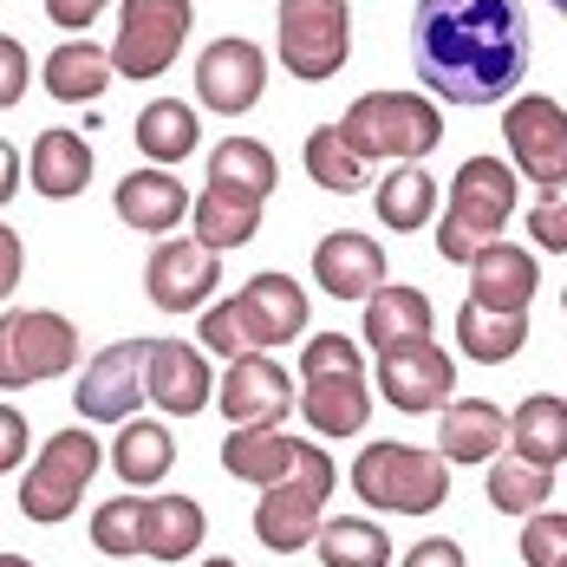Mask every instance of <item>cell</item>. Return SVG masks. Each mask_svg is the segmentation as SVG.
I'll use <instances>...</instances> for the list:
<instances>
[{
    "mask_svg": "<svg viewBox=\"0 0 567 567\" xmlns=\"http://www.w3.org/2000/svg\"><path fill=\"white\" fill-rule=\"evenodd\" d=\"M189 223H196V241L203 248H216V255H228V248H241V241H255V228H261V203L255 196H241V189H203V203L189 209Z\"/></svg>",
    "mask_w": 567,
    "mask_h": 567,
    "instance_id": "cell-32",
    "label": "cell"
},
{
    "mask_svg": "<svg viewBox=\"0 0 567 567\" xmlns=\"http://www.w3.org/2000/svg\"><path fill=\"white\" fill-rule=\"evenodd\" d=\"M437 327L431 313V293L411 281H385L372 300H365V352L385 359V352H404V346H424Z\"/></svg>",
    "mask_w": 567,
    "mask_h": 567,
    "instance_id": "cell-21",
    "label": "cell"
},
{
    "mask_svg": "<svg viewBox=\"0 0 567 567\" xmlns=\"http://www.w3.org/2000/svg\"><path fill=\"white\" fill-rule=\"evenodd\" d=\"M300 417L320 431V437H359L365 417H372V385L365 372H333V379H307L300 398Z\"/></svg>",
    "mask_w": 567,
    "mask_h": 567,
    "instance_id": "cell-25",
    "label": "cell"
},
{
    "mask_svg": "<svg viewBox=\"0 0 567 567\" xmlns=\"http://www.w3.org/2000/svg\"><path fill=\"white\" fill-rule=\"evenodd\" d=\"M20 275H27V248H20V235L0 223V300L20 287Z\"/></svg>",
    "mask_w": 567,
    "mask_h": 567,
    "instance_id": "cell-47",
    "label": "cell"
},
{
    "mask_svg": "<svg viewBox=\"0 0 567 567\" xmlns=\"http://www.w3.org/2000/svg\"><path fill=\"white\" fill-rule=\"evenodd\" d=\"M503 144L509 171L528 176L535 189H567V105L548 92H528L503 112Z\"/></svg>",
    "mask_w": 567,
    "mask_h": 567,
    "instance_id": "cell-10",
    "label": "cell"
},
{
    "mask_svg": "<svg viewBox=\"0 0 567 567\" xmlns=\"http://www.w3.org/2000/svg\"><path fill=\"white\" fill-rule=\"evenodd\" d=\"M189 0H117V40H112V72L117 79H164L189 40Z\"/></svg>",
    "mask_w": 567,
    "mask_h": 567,
    "instance_id": "cell-8",
    "label": "cell"
},
{
    "mask_svg": "<svg viewBox=\"0 0 567 567\" xmlns=\"http://www.w3.org/2000/svg\"><path fill=\"white\" fill-rule=\"evenodd\" d=\"M417 79L451 105H496L528 72V13L515 0H417Z\"/></svg>",
    "mask_w": 567,
    "mask_h": 567,
    "instance_id": "cell-1",
    "label": "cell"
},
{
    "mask_svg": "<svg viewBox=\"0 0 567 567\" xmlns=\"http://www.w3.org/2000/svg\"><path fill=\"white\" fill-rule=\"evenodd\" d=\"M561 313H567V287H561Z\"/></svg>",
    "mask_w": 567,
    "mask_h": 567,
    "instance_id": "cell-51",
    "label": "cell"
},
{
    "mask_svg": "<svg viewBox=\"0 0 567 567\" xmlns=\"http://www.w3.org/2000/svg\"><path fill=\"white\" fill-rule=\"evenodd\" d=\"M398 567H470L463 561V542H451V535H424V542H411V555Z\"/></svg>",
    "mask_w": 567,
    "mask_h": 567,
    "instance_id": "cell-46",
    "label": "cell"
},
{
    "mask_svg": "<svg viewBox=\"0 0 567 567\" xmlns=\"http://www.w3.org/2000/svg\"><path fill=\"white\" fill-rule=\"evenodd\" d=\"M216 404H223L228 431H241V424H281L287 411H293V379H287L281 359L248 352V359L228 365V379L216 385Z\"/></svg>",
    "mask_w": 567,
    "mask_h": 567,
    "instance_id": "cell-16",
    "label": "cell"
},
{
    "mask_svg": "<svg viewBox=\"0 0 567 567\" xmlns=\"http://www.w3.org/2000/svg\"><path fill=\"white\" fill-rule=\"evenodd\" d=\"M196 137H203V124H196V105H189V99H151V105L137 112V151H144L157 171L196 157Z\"/></svg>",
    "mask_w": 567,
    "mask_h": 567,
    "instance_id": "cell-29",
    "label": "cell"
},
{
    "mask_svg": "<svg viewBox=\"0 0 567 567\" xmlns=\"http://www.w3.org/2000/svg\"><path fill=\"white\" fill-rule=\"evenodd\" d=\"M352 489H359L365 509H379V515H431V509H444V496H451V463L437 451L379 437L352 463Z\"/></svg>",
    "mask_w": 567,
    "mask_h": 567,
    "instance_id": "cell-5",
    "label": "cell"
},
{
    "mask_svg": "<svg viewBox=\"0 0 567 567\" xmlns=\"http://www.w3.org/2000/svg\"><path fill=\"white\" fill-rule=\"evenodd\" d=\"M0 567H33L27 555H0Z\"/></svg>",
    "mask_w": 567,
    "mask_h": 567,
    "instance_id": "cell-49",
    "label": "cell"
},
{
    "mask_svg": "<svg viewBox=\"0 0 567 567\" xmlns=\"http://www.w3.org/2000/svg\"><path fill=\"white\" fill-rule=\"evenodd\" d=\"M509 451V411L489 398H451L437 411V456L444 463H496Z\"/></svg>",
    "mask_w": 567,
    "mask_h": 567,
    "instance_id": "cell-19",
    "label": "cell"
},
{
    "mask_svg": "<svg viewBox=\"0 0 567 567\" xmlns=\"http://www.w3.org/2000/svg\"><path fill=\"white\" fill-rule=\"evenodd\" d=\"M300 164L307 176L327 189V196H359L365 183H372V164L352 151L340 137V124H320V131H307V144H300Z\"/></svg>",
    "mask_w": 567,
    "mask_h": 567,
    "instance_id": "cell-33",
    "label": "cell"
},
{
    "mask_svg": "<svg viewBox=\"0 0 567 567\" xmlns=\"http://www.w3.org/2000/svg\"><path fill=\"white\" fill-rule=\"evenodd\" d=\"M112 0H47V20H53L59 33H72V40H85V27L105 13Z\"/></svg>",
    "mask_w": 567,
    "mask_h": 567,
    "instance_id": "cell-45",
    "label": "cell"
},
{
    "mask_svg": "<svg viewBox=\"0 0 567 567\" xmlns=\"http://www.w3.org/2000/svg\"><path fill=\"white\" fill-rule=\"evenodd\" d=\"M300 372H307V379L359 372V340H346V333H313V340H307V352H300Z\"/></svg>",
    "mask_w": 567,
    "mask_h": 567,
    "instance_id": "cell-42",
    "label": "cell"
},
{
    "mask_svg": "<svg viewBox=\"0 0 567 567\" xmlns=\"http://www.w3.org/2000/svg\"><path fill=\"white\" fill-rule=\"evenodd\" d=\"M105 463H112L131 489H157V483L176 470V437H171V424H157V417H131V424H117L112 456H105Z\"/></svg>",
    "mask_w": 567,
    "mask_h": 567,
    "instance_id": "cell-26",
    "label": "cell"
},
{
    "mask_svg": "<svg viewBox=\"0 0 567 567\" xmlns=\"http://www.w3.org/2000/svg\"><path fill=\"white\" fill-rule=\"evenodd\" d=\"M528 241L542 255H567V189H542L528 203Z\"/></svg>",
    "mask_w": 567,
    "mask_h": 567,
    "instance_id": "cell-41",
    "label": "cell"
},
{
    "mask_svg": "<svg viewBox=\"0 0 567 567\" xmlns=\"http://www.w3.org/2000/svg\"><path fill=\"white\" fill-rule=\"evenodd\" d=\"M99 437H92V424H65L47 437V451L27 463V476H20V515L27 522H40V528H59L65 515L79 509V496H85V483L99 476Z\"/></svg>",
    "mask_w": 567,
    "mask_h": 567,
    "instance_id": "cell-6",
    "label": "cell"
},
{
    "mask_svg": "<svg viewBox=\"0 0 567 567\" xmlns=\"http://www.w3.org/2000/svg\"><path fill=\"white\" fill-rule=\"evenodd\" d=\"M27 85H33V59H27V47H20L13 33H0V112L20 105Z\"/></svg>",
    "mask_w": 567,
    "mask_h": 567,
    "instance_id": "cell-43",
    "label": "cell"
},
{
    "mask_svg": "<svg viewBox=\"0 0 567 567\" xmlns=\"http://www.w3.org/2000/svg\"><path fill=\"white\" fill-rule=\"evenodd\" d=\"M144 522H151V503H144V496H112V503H99V515H92V548L112 555V561L144 555Z\"/></svg>",
    "mask_w": 567,
    "mask_h": 567,
    "instance_id": "cell-38",
    "label": "cell"
},
{
    "mask_svg": "<svg viewBox=\"0 0 567 567\" xmlns=\"http://www.w3.org/2000/svg\"><path fill=\"white\" fill-rule=\"evenodd\" d=\"M535 287H542V255H528L515 241H489L470 261V300L489 313H528Z\"/></svg>",
    "mask_w": 567,
    "mask_h": 567,
    "instance_id": "cell-20",
    "label": "cell"
},
{
    "mask_svg": "<svg viewBox=\"0 0 567 567\" xmlns=\"http://www.w3.org/2000/svg\"><path fill=\"white\" fill-rule=\"evenodd\" d=\"M261 92H268V53L255 40L223 33L216 47H203V59H196V99H203V112L241 117L261 105Z\"/></svg>",
    "mask_w": 567,
    "mask_h": 567,
    "instance_id": "cell-12",
    "label": "cell"
},
{
    "mask_svg": "<svg viewBox=\"0 0 567 567\" xmlns=\"http://www.w3.org/2000/svg\"><path fill=\"white\" fill-rule=\"evenodd\" d=\"M509 216H515V171L503 157H470L451 176V203L437 216V255L470 268L489 241H503Z\"/></svg>",
    "mask_w": 567,
    "mask_h": 567,
    "instance_id": "cell-2",
    "label": "cell"
},
{
    "mask_svg": "<svg viewBox=\"0 0 567 567\" xmlns=\"http://www.w3.org/2000/svg\"><path fill=\"white\" fill-rule=\"evenodd\" d=\"M548 496H555V470H542V463H528V456L503 451L496 463H489V503L503 515H528L548 509Z\"/></svg>",
    "mask_w": 567,
    "mask_h": 567,
    "instance_id": "cell-37",
    "label": "cell"
},
{
    "mask_svg": "<svg viewBox=\"0 0 567 567\" xmlns=\"http://www.w3.org/2000/svg\"><path fill=\"white\" fill-rule=\"evenodd\" d=\"M313 281H320L327 300L365 307V300L385 287V248H379L372 235H359V228H333V235H320V248H313Z\"/></svg>",
    "mask_w": 567,
    "mask_h": 567,
    "instance_id": "cell-17",
    "label": "cell"
},
{
    "mask_svg": "<svg viewBox=\"0 0 567 567\" xmlns=\"http://www.w3.org/2000/svg\"><path fill=\"white\" fill-rule=\"evenodd\" d=\"M522 561L528 567H561L567 561V515L535 509L522 522Z\"/></svg>",
    "mask_w": 567,
    "mask_h": 567,
    "instance_id": "cell-40",
    "label": "cell"
},
{
    "mask_svg": "<svg viewBox=\"0 0 567 567\" xmlns=\"http://www.w3.org/2000/svg\"><path fill=\"white\" fill-rule=\"evenodd\" d=\"M144 392H151L157 411H171V417H196V411L216 398V372H209L203 346L196 340H151Z\"/></svg>",
    "mask_w": 567,
    "mask_h": 567,
    "instance_id": "cell-18",
    "label": "cell"
},
{
    "mask_svg": "<svg viewBox=\"0 0 567 567\" xmlns=\"http://www.w3.org/2000/svg\"><path fill=\"white\" fill-rule=\"evenodd\" d=\"M20 151H13V144H7V137H0V203H13V189H20Z\"/></svg>",
    "mask_w": 567,
    "mask_h": 567,
    "instance_id": "cell-48",
    "label": "cell"
},
{
    "mask_svg": "<svg viewBox=\"0 0 567 567\" xmlns=\"http://www.w3.org/2000/svg\"><path fill=\"white\" fill-rule=\"evenodd\" d=\"M203 352H216V359H248L255 346H248V327H241V313H235V300H216V307H203Z\"/></svg>",
    "mask_w": 567,
    "mask_h": 567,
    "instance_id": "cell-39",
    "label": "cell"
},
{
    "mask_svg": "<svg viewBox=\"0 0 567 567\" xmlns=\"http://www.w3.org/2000/svg\"><path fill=\"white\" fill-rule=\"evenodd\" d=\"M209 515L196 496H151V522H144V555L151 561H189L203 548Z\"/></svg>",
    "mask_w": 567,
    "mask_h": 567,
    "instance_id": "cell-30",
    "label": "cell"
},
{
    "mask_svg": "<svg viewBox=\"0 0 567 567\" xmlns=\"http://www.w3.org/2000/svg\"><path fill=\"white\" fill-rule=\"evenodd\" d=\"M313 548H320V567H392V535L372 515H333Z\"/></svg>",
    "mask_w": 567,
    "mask_h": 567,
    "instance_id": "cell-36",
    "label": "cell"
},
{
    "mask_svg": "<svg viewBox=\"0 0 567 567\" xmlns=\"http://www.w3.org/2000/svg\"><path fill=\"white\" fill-rule=\"evenodd\" d=\"M293 451H300V437H287L281 424H241V431L223 437V470L235 483L275 489V483H287V470H293Z\"/></svg>",
    "mask_w": 567,
    "mask_h": 567,
    "instance_id": "cell-24",
    "label": "cell"
},
{
    "mask_svg": "<svg viewBox=\"0 0 567 567\" xmlns=\"http://www.w3.org/2000/svg\"><path fill=\"white\" fill-rule=\"evenodd\" d=\"M437 176L424 171V164H398L385 183H379V223L392 228V235H417V228L437 216Z\"/></svg>",
    "mask_w": 567,
    "mask_h": 567,
    "instance_id": "cell-34",
    "label": "cell"
},
{
    "mask_svg": "<svg viewBox=\"0 0 567 567\" xmlns=\"http://www.w3.org/2000/svg\"><path fill=\"white\" fill-rule=\"evenodd\" d=\"M27 451H33V424H27V411L0 404V476H7V470H20Z\"/></svg>",
    "mask_w": 567,
    "mask_h": 567,
    "instance_id": "cell-44",
    "label": "cell"
},
{
    "mask_svg": "<svg viewBox=\"0 0 567 567\" xmlns=\"http://www.w3.org/2000/svg\"><path fill=\"white\" fill-rule=\"evenodd\" d=\"M281 65L300 85H327L352 53V7L346 0H281Z\"/></svg>",
    "mask_w": 567,
    "mask_h": 567,
    "instance_id": "cell-9",
    "label": "cell"
},
{
    "mask_svg": "<svg viewBox=\"0 0 567 567\" xmlns=\"http://www.w3.org/2000/svg\"><path fill=\"white\" fill-rule=\"evenodd\" d=\"M340 137L365 164H424L444 144V112L411 92H365L340 117Z\"/></svg>",
    "mask_w": 567,
    "mask_h": 567,
    "instance_id": "cell-4",
    "label": "cell"
},
{
    "mask_svg": "<svg viewBox=\"0 0 567 567\" xmlns=\"http://www.w3.org/2000/svg\"><path fill=\"white\" fill-rule=\"evenodd\" d=\"M203 567H241V561H203Z\"/></svg>",
    "mask_w": 567,
    "mask_h": 567,
    "instance_id": "cell-50",
    "label": "cell"
},
{
    "mask_svg": "<svg viewBox=\"0 0 567 567\" xmlns=\"http://www.w3.org/2000/svg\"><path fill=\"white\" fill-rule=\"evenodd\" d=\"M112 47H92V40H65L47 53V92H53L59 105H92V99H105V85H112Z\"/></svg>",
    "mask_w": 567,
    "mask_h": 567,
    "instance_id": "cell-27",
    "label": "cell"
},
{
    "mask_svg": "<svg viewBox=\"0 0 567 567\" xmlns=\"http://www.w3.org/2000/svg\"><path fill=\"white\" fill-rule=\"evenodd\" d=\"M79 365V327L53 307H13L0 313V392L47 385Z\"/></svg>",
    "mask_w": 567,
    "mask_h": 567,
    "instance_id": "cell-7",
    "label": "cell"
},
{
    "mask_svg": "<svg viewBox=\"0 0 567 567\" xmlns=\"http://www.w3.org/2000/svg\"><path fill=\"white\" fill-rule=\"evenodd\" d=\"M209 183H216V189H241V196H255V203H268V196H275V183H281V164H275V151H268L261 137H223V144L209 151Z\"/></svg>",
    "mask_w": 567,
    "mask_h": 567,
    "instance_id": "cell-31",
    "label": "cell"
},
{
    "mask_svg": "<svg viewBox=\"0 0 567 567\" xmlns=\"http://www.w3.org/2000/svg\"><path fill=\"white\" fill-rule=\"evenodd\" d=\"M509 451L528 456V463H542V470L567 463V398H555V392L522 398L515 417H509Z\"/></svg>",
    "mask_w": 567,
    "mask_h": 567,
    "instance_id": "cell-28",
    "label": "cell"
},
{
    "mask_svg": "<svg viewBox=\"0 0 567 567\" xmlns=\"http://www.w3.org/2000/svg\"><path fill=\"white\" fill-rule=\"evenodd\" d=\"M117 223L137 228V235H171L196 203H189V189L176 183V171H157V164H144V171H131L117 183Z\"/></svg>",
    "mask_w": 567,
    "mask_h": 567,
    "instance_id": "cell-22",
    "label": "cell"
},
{
    "mask_svg": "<svg viewBox=\"0 0 567 567\" xmlns=\"http://www.w3.org/2000/svg\"><path fill=\"white\" fill-rule=\"evenodd\" d=\"M333 483H340L333 456L320 451V444H307V437H300V451H293V470H287V483L261 489V503H255V542H261L268 555H300L307 542H320Z\"/></svg>",
    "mask_w": 567,
    "mask_h": 567,
    "instance_id": "cell-3",
    "label": "cell"
},
{
    "mask_svg": "<svg viewBox=\"0 0 567 567\" xmlns=\"http://www.w3.org/2000/svg\"><path fill=\"white\" fill-rule=\"evenodd\" d=\"M456 346H463V359H476V365H503L515 359L522 346H528V313H489V307H463L456 313Z\"/></svg>",
    "mask_w": 567,
    "mask_h": 567,
    "instance_id": "cell-35",
    "label": "cell"
},
{
    "mask_svg": "<svg viewBox=\"0 0 567 567\" xmlns=\"http://www.w3.org/2000/svg\"><path fill=\"white\" fill-rule=\"evenodd\" d=\"M27 183L47 196V203H72L92 189V144L79 131H40L33 151H27Z\"/></svg>",
    "mask_w": 567,
    "mask_h": 567,
    "instance_id": "cell-23",
    "label": "cell"
},
{
    "mask_svg": "<svg viewBox=\"0 0 567 567\" xmlns=\"http://www.w3.org/2000/svg\"><path fill=\"white\" fill-rule=\"evenodd\" d=\"M456 392V359L444 346H404V352H385L379 359V398L404 411V417H424V411H444Z\"/></svg>",
    "mask_w": 567,
    "mask_h": 567,
    "instance_id": "cell-15",
    "label": "cell"
},
{
    "mask_svg": "<svg viewBox=\"0 0 567 567\" xmlns=\"http://www.w3.org/2000/svg\"><path fill=\"white\" fill-rule=\"evenodd\" d=\"M235 313H241V327H248V346L255 352H275V346H293L307 333V287L281 275V268H268V275H255V281H241L235 293Z\"/></svg>",
    "mask_w": 567,
    "mask_h": 567,
    "instance_id": "cell-14",
    "label": "cell"
},
{
    "mask_svg": "<svg viewBox=\"0 0 567 567\" xmlns=\"http://www.w3.org/2000/svg\"><path fill=\"white\" fill-rule=\"evenodd\" d=\"M216 287H223V255L203 248L196 235L189 241H176V235L157 241V255L144 261V293L164 313H203L216 300Z\"/></svg>",
    "mask_w": 567,
    "mask_h": 567,
    "instance_id": "cell-13",
    "label": "cell"
},
{
    "mask_svg": "<svg viewBox=\"0 0 567 567\" xmlns=\"http://www.w3.org/2000/svg\"><path fill=\"white\" fill-rule=\"evenodd\" d=\"M144 359H151V340H117L99 359H85V372L72 385L79 424H131L151 398L144 392Z\"/></svg>",
    "mask_w": 567,
    "mask_h": 567,
    "instance_id": "cell-11",
    "label": "cell"
},
{
    "mask_svg": "<svg viewBox=\"0 0 567 567\" xmlns=\"http://www.w3.org/2000/svg\"><path fill=\"white\" fill-rule=\"evenodd\" d=\"M561 567H567V561H561Z\"/></svg>",
    "mask_w": 567,
    "mask_h": 567,
    "instance_id": "cell-52",
    "label": "cell"
}]
</instances>
